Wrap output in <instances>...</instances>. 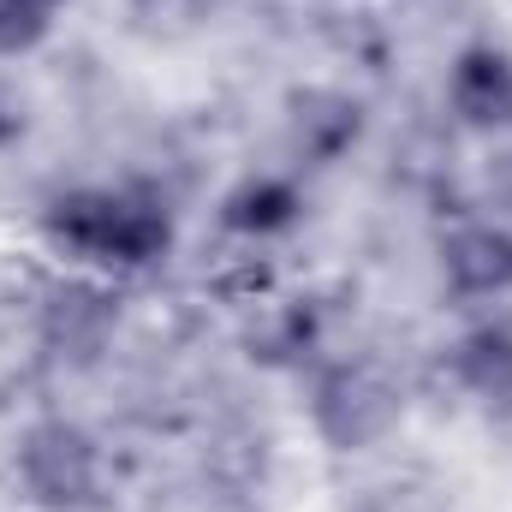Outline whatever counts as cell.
Listing matches in <instances>:
<instances>
[{
  "instance_id": "cell-7",
  "label": "cell",
  "mask_w": 512,
  "mask_h": 512,
  "mask_svg": "<svg viewBox=\"0 0 512 512\" xmlns=\"http://www.w3.org/2000/svg\"><path fill=\"white\" fill-rule=\"evenodd\" d=\"M310 215V197L292 173H245L239 185H227L221 197V233L245 239V245H268V239H286L298 221Z\"/></svg>"
},
{
  "instance_id": "cell-1",
  "label": "cell",
  "mask_w": 512,
  "mask_h": 512,
  "mask_svg": "<svg viewBox=\"0 0 512 512\" xmlns=\"http://www.w3.org/2000/svg\"><path fill=\"white\" fill-rule=\"evenodd\" d=\"M42 227L66 256L90 268H114V274L155 268L179 245L173 203L155 185H78L48 203Z\"/></svg>"
},
{
  "instance_id": "cell-11",
  "label": "cell",
  "mask_w": 512,
  "mask_h": 512,
  "mask_svg": "<svg viewBox=\"0 0 512 512\" xmlns=\"http://www.w3.org/2000/svg\"><path fill=\"white\" fill-rule=\"evenodd\" d=\"M66 6L72 0H0V60L36 54L54 36V24H60Z\"/></svg>"
},
{
  "instance_id": "cell-5",
  "label": "cell",
  "mask_w": 512,
  "mask_h": 512,
  "mask_svg": "<svg viewBox=\"0 0 512 512\" xmlns=\"http://www.w3.org/2000/svg\"><path fill=\"white\" fill-rule=\"evenodd\" d=\"M364 126H370V114H364V102H358L352 90L316 84V90H298V96L286 102V149H292L304 167H334V161H346V155L364 143Z\"/></svg>"
},
{
  "instance_id": "cell-4",
  "label": "cell",
  "mask_w": 512,
  "mask_h": 512,
  "mask_svg": "<svg viewBox=\"0 0 512 512\" xmlns=\"http://www.w3.org/2000/svg\"><path fill=\"white\" fill-rule=\"evenodd\" d=\"M447 114L465 131H512V48L465 42L447 60Z\"/></svg>"
},
{
  "instance_id": "cell-10",
  "label": "cell",
  "mask_w": 512,
  "mask_h": 512,
  "mask_svg": "<svg viewBox=\"0 0 512 512\" xmlns=\"http://www.w3.org/2000/svg\"><path fill=\"white\" fill-rule=\"evenodd\" d=\"M48 340L54 346H102L108 328H114V304L96 292V286H60L48 298Z\"/></svg>"
},
{
  "instance_id": "cell-2",
  "label": "cell",
  "mask_w": 512,
  "mask_h": 512,
  "mask_svg": "<svg viewBox=\"0 0 512 512\" xmlns=\"http://www.w3.org/2000/svg\"><path fill=\"white\" fill-rule=\"evenodd\" d=\"M304 411H310V429L322 435V447L364 453L399 429L405 399H399L393 376L370 358H316L310 387H304Z\"/></svg>"
},
{
  "instance_id": "cell-3",
  "label": "cell",
  "mask_w": 512,
  "mask_h": 512,
  "mask_svg": "<svg viewBox=\"0 0 512 512\" xmlns=\"http://www.w3.org/2000/svg\"><path fill=\"white\" fill-rule=\"evenodd\" d=\"M12 471L42 512H90L108 489L102 441L72 417H36L12 447Z\"/></svg>"
},
{
  "instance_id": "cell-6",
  "label": "cell",
  "mask_w": 512,
  "mask_h": 512,
  "mask_svg": "<svg viewBox=\"0 0 512 512\" xmlns=\"http://www.w3.org/2000/svg\"><path fill=\"white\" fill-rule=\"evenodd\" d=\"M441 286L471 304L512 298V227L507 221H459L441 239Z\"/></svg>"
},
{
  "instance_id": "cell-12",
  "label": "cell",
  "mask_w": 512,
  "mask_h": 512,
  "mask_svg": "<svg viewBox=\"0 0 512 512\" xmlns=\"http://www.w3.org/2000/svg\"><path fill=\"white\" fill-rule=\"evenodd\" d=\"M131 6V30L149 36V42H179V36H197L215 12V0H126Z\"/></svg>"
},
{
  "instance_id": "cell-13",
  "label": "cell",
  "mask_w": 512,
  "mask_h": 512,
  "mask_svg": "<svg viewBox=\"0 0 512 512\" xmlns=\"http://www.w3.org/2000/svg\"><path fill=\"white\" fill-rule=\"evenodd\" d=\"M18 131H24V114H18V108H12V96L0 90V149H12V143H18Z\"/></svg>"
},
{
  "instance_id": "cell-9",
  "label": "cell",
  "mask_w": 512,
  "mask_h": 512,
  "mask_svg": "<svg viewBox=\"0 0 512 512\" xmlns=\"http://www.w3.org/2000/svg\"><path fill=\"white\" fill-rule=\"evenodd\" d=\"M322 310L310 304V298H286V304H274V316L262 322V334H256V358L262 364H292V370H304V364H316L322 358Z\"/></svg>"
},
{
  "instance_id": "cell-8",
  "label": "cell",
  "mask_w": 512,
  "mask_h": 512,
  "mask_svg": "<svg viewBox=\"0 0 512 512\" xmlns=\"http://www.w3.org/2000/svg\"><path fill=\"white\" fill-rule=\"evenodd\" d=\"M447 364H453V382L465 387L471 399H483V405H512V322L507 316L471 322V328L453 340Z\"/></svg>"
}]
</instances>
